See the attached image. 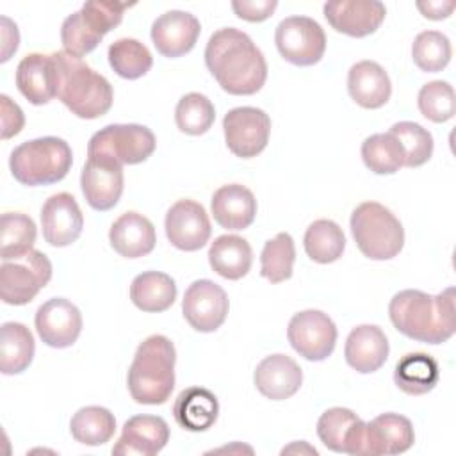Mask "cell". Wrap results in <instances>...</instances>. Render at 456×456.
<instances>
[{"label": "cell", "mask_w": 456, "mask_h": 456, "mask_svg": "<svg viewBox=\"0 0 456 456\" xmlns=\"http://www.w3.org/2000/svg\"><path fill=\"white\" fill-rule=\"evenodd\" d=\"M205 64L223 91L249 96L262 89L267 62L251 37L233 27L214 32L205 46Z\"/></svg>", "instance_id": "1"}, {"label": "cell", "mask_w": 456, "mask_h": 456, "mask_svg": "<svg viewBox=\"0 0 456 456\" xmlns=\"http://www.w3.org/2000/svg\"><path fill=\"white\" fill-rule=\"evenodd\" d=\"M454 312L452 287L436 296L406 289L397 292L388 305V317L399 333L433 346L447 342L454 335Z\"/></svg>", "instance_id": "2"}, {"label": "cell", "mask_w": 456, "mask_h": 456, "mask_svg": "<svg viewBox=\"0 0 456 456\" xmlns=\"http://www.w3.org/2000/svg\"><path fill=\"white\" fill-rule=\"evenodd\" d=\"M52 55L57 69V98L71 114L82 119H96L107 114L114 102L109 80L64 50Z\"/></svg>", "instance_id": "3"}, {"label": "cell", "mask_w": 456, "mask_h": 456, "mask_svg": "<svg viewBox=\"0 0 456 456\" xmlns=\"http://www.w3.org/2000/svg\"><path fill=\"white\" fill-rule=\"evenodd\" d=\"M176 351L164 335L142 340L128 369L126 385L132 399L139 404H162L175 388Z\"/></svg>", "instance_id": "4"}, {"label": "cell", "mask_w": 456, "mask_h": 456, "mask_svg": "<svg viewBox=\"0 0 456 456\" xmlns=\"http://www.w3.org/2000/svg\"><path fill=\"white\" fill-rule=\"evenodd\" d=\"M69 144L53 135L25 141L11 151L9 167L21 185L37 187L61 182L71 169Z\"/></svg>", "instance_id": "5"}, {"label": "cell", "mask_w": 456, "mask_h": 456, "mask_svg": "<svg viewBox=\"0 0 456 456\" xmlns=\"http://www.w3.org/2000/svg\"><path fill=\"white\" fill-rule=\"evenodd\" d=\"M349 226L358 249L370 260H390L404 246L401 221L381 203H360L351 214Z\"/></svg>", "instance_id": "6"}, {"label": "cell", "mask_w": 456, "mask_h": 456, "mask_svg": "<svg viewBox=\"0 0 456 456\" xmlns=\"http://www.w3.org/2000/svg\"><path fill=\"white\" fill-rule=\"evenodd\" d=\"M52 280V262L43 251L4 260L0 265V297L5 305L21 306L30 303Z\"/></svg>", "instance_id": "7"}, {"label": "cell", "mask_w": 456, "mask_h": 456, "mask_svg": "<svg viewBox=\"0 0 456 456\" xmlns=\"http://www.w3.org/2000/svg\"><path fill=\"white\" fill-rule=\"evenodd\" d=\"M153 132L144 125H107L87 144V155H107L119 164H141L155 151Z\"/></svg>", "instance_id": "8"}, {"label": "cell", "mask_w": 456, "mask_h": 456, "mask_svg": "<svg viewBox=\"0 0 456 456\" xmlns=\"http://www.w3.org/2000/svg\"><path fill=\"white\" fill-rule=\"evenodd\" d=\"M274 43L287 62L294 66H314L324 55L326 34L308 16H289L276 27Z\"/></svg>", "instance_id": "9"}, {"label": "cell", "mask_w": 456, "mask_h": 456, "mask_svg": "<svg viewBox=\"0 0 456 456\" xmlns=\"http://www.w3.org/2000/svg\"><path fill=\"white\" fill-rule=\"evenodd\" d=\"M287 338L299 356L310 362L326 360L337 344V326L321 310H303L292 315Z\"/></svg>", "instance_id": "10"}, {"label": "cell", "mask_w": 456, "mask_h": 456, "mask_svg": "<svg viewBox=\"0 0 456 456\" xmlns=\"http://www.w3.org/2000/svg\"><path fill=\"white\" fill-rule=\"evenodd\" d=\"M228 150L240 159L262 153L269 142L271 118L256 107H235L223 118Z\"/></svg>", "instance_id": "11"}, {"label": "cell", "mask_w": 456, "mask_h": 456, "mask_svg": "<svg viewBox=\"0 0 456 456\" xmlns=\"http://www.w3.org/2000/svg\"><path fill=\"white\" fill-rule=\"evenodd\" d=\"M80 187L91 208L100 212L114 208L123 194V164L107 155H87Z\"/></svg>", "instance_id": "12"}, {"label": "cell", "mask_w": 456, "mask_h": 456, "mask_svg": "<svg viewBox=\"0 0 456 456\" xmlns=\"http://www.w3.org/2000/svg\"><path fill=\"white\" fill-rule=\"evenodd\" d=\"M228 296L212 280L192 281L182 301V312L185 321L201 333H210L221 328L228 315Z\"/></svg>", "instance_id": "13"}, {"label": "cell", "mask_w": 456, "mask_h": 456, "mask_svg": "<svg viewBox=\"0 0 456 456\" xmlns=\"http://www.w3.org/2000/svg\"><path fill=\"white\" fill-rule=\"evenodd\" d=\"M169 242L182 251L201 249L212 233L210 219L201 203L192 200H178L166 214L164 221Z\"/></svg>", "instance_id": "14"}, {"label": "cell", "mask_w": 456, "mask_h": 456, "mask_svg": "<svg viewBox=\"0 0 456 456\" xmlns=\"http://www.w3.org/2000/svg\"><path fill=\"white\" fill-rule=\"evenodd\" d=\"M36 331L39 338L55 349L69 347L82 331L80 310L64 297H52L36 312Z\"/></svg>", "instance_id": "15"}, {"label": "cell", "mask_w": 456, "mask_h": 456, "mask_svg": "<svg viewBox=\"0 0 456 456\" xmlns=\"http://www.w3.org/2000/svg\"><path fill=\"white\" fill-rule=\"evenodd\" d=\"M322 11L331 28L351 37L374 34L387 14L385 5L378 0H333L326 2Z\"/></svg>", "instance_id": "16"}, {"label": "cell", "mask_w": 456, "mask_h": 456, "mask_svg": "<svg viewBox=\"0 0 456 456\" xmlns=\"http://www.w3.org/2000/svg\"><path fill=\"white\" fill-rule=\"evenodd\" d=\"M41 228L50 246L66 248L73 244L84 228V216L77 200L68 192L52 194L41 208Z\"/></svg>", "instance_id": "17"}, {"label": "cell", "mask_w": 456, "mask_h": 456, "mask_svg": "<svg viewBox=\"0 0 456 456\" xmlns=\"http://www.w3.org/2000/svg\"><path fill=\"white\" fill-rule=\"evenodd\" d=\"M317 436L333 452L363 454L365 422L353 410L335 406L319 417Z\"/></svg>", "instance_id": "18"}, {"label": "cell", "mask_w": 456, "mask_h": 456, "mask_svg": "<svg viewBox=\"0 0 456 456\" xmlns=\"http://www.w3.org/2000/svg\"><path fill=\"white\" fill-rule=\"evenodd\" d=\"M201 32L200 20L185 11H167L151 25V41L164 57L176 59L189 53Z\"/></svg>", "instance_id": "19"}, {"label": "cell", "mask_w": 456, "mask_h": 456, "mask_svg": "<svg viewBox=\"0 0 456 456\" xmlns=\"http://www.w3.org/2000/svg\"><path fill=\"white\" fill-rule=\"evenodd\" d=\"M169 440V426L157 415H134L121 431L119 440L112 447L118 456H155Z\"/></svg>", "instance_id": "20"}, {"label": "cell", "mask_w": 456, "mask_h": 456, "mask_svg": "<svg viewBox=\"0 0 456 456\" xmlns=\"http://www.w3.org/2000/svg\"><path fill=\"white\" fill-rule=\"evenodd\" d=\"M415 442V433L410 419L399 413H381L370 422H365L363 454H401Z\"/></svg>", "instance_id": "21"}, {"label": "cell", "mask_w": 456, "mask_h": 456, "mask_svg": "<svg viewBox=\"0 0 456 456\" xmlns=\"http://www.w3.org/2000/svg\"><path fill=\"white\" fill-rule=\"evenodd\" d=\"M253 381L264 397L271 401H283L299 390L303 383V372L290 356L276 353L265 356L256 365Z\"/></svg>", "instance_id": "22"}, {"label": "cell", "mask_w": 456, "mask_h": 456, "mask_svg": "<svg viewBox=\"0 0 456 456\" xmlns=\"http://www.w3.org/2000/svg\"><path fill=\"white\" fill-rule=\"evenodd\" d=\"M18 91L32 103L45 105L57 96V69L52 53H28L16 68Z\"/></svg>", "instance_id": "23"}, {"label": "cell", "mask_w": 456, "mask_h": 456, "mask_svg": "<svg viewBox=\"0 0 456 456\" xmlns=\"http://www.w3.org/2000/svg\"><path fill=\"white\" fill-rule=\"evenodd\" d=\"M388 340L376 324H360L346 338L344 356L356 372H376L388 358Z\"/></svg>", "instance_id": "24"}, {"label": "cell", "mask_w": 456, "mask_h": 456, "mask_svg": "<svg viewBox=\"0 0 456 456\" xmlns=\"http://www.w3.org/2000/svg\"><path fill=\"white\" fill-rule=\"evenodd\" d=\"M210 210L214 221L224 230H244L248 228L256 216V200L253 192L240 185L230 183L219 187L210 201Z\"/></svg>", "instance_id": "25"}, {"label": "cell", "mask_w": 456, "mask_h": 456, "mask_svg": "<svg viewBox=\"0 0 456 456\" xmlns=\"http://www.w3.org/2000/svg\"><path fill=\"white\" fill-rule=\"evenodd\" d=\"M112 249L125 258H139L153 251L157 235L148 217L137 212L121 214L109 230Z\"/></svg>", "instance_id": "26"}, {"label": "cell", "mask_w": 456, "mask_h": 456, "mask_svg": "<svg viewBox=\"0 0 456 456\" xmlns=\"http://www.w3.org/2000/svg\"><path fill=\"white\" fill-rule=\"evenodd\" d=\"M347 91L360 107L379 109L390 100L392 84L378 62L360 61L349 68Z\"/></svg>", "instance_id": "27"}, {"label": "cell", "mask_w": 456, "mask_h": 456, "mask_svg": "<svg viewBox=\"0 0 456 456\" xmlns=\"http://www.w3.org/2000/svg\"><path fill=\"white\" fill-rule=\"evenodd\" d=\"M219 415L217 397L201 387H189L182 390L173 404V417L176 424L187 431H207Z\"/></svg>", "instance_id": "28"}, {"label": "cell", "mask_w": 456, "mask_h": 456, "mask_svg": "<svg viewBox=\"0 0 456 456\" xmlns=\"http://www.w3.org/2000/svg\"><path fill=\"white\" fill-rule=\"evenodd\" d=\"M208 264L219 276L240 280L253 264L251 246L239 235H219L208 248Z\"/></svg>", "instance_id": "29"}, {"label": "cell", "mask_w": 456, "mask_h": 456, "mask_svg": "<svg viewBox=\"0 0 456 456\" xmlns=\"http://www.w3.org/2000/svg\"><path fill=\"white\" fill-rule=\"evenodd\" d=\"M130 299L142 312H166L176 299V283L166 273H141L132 280Z\"/></svg>", "instance_id": "30"}, {"label": "cell", "mask_w": 456, "mask_h": 456, "mask_svg": "<svg viewBox=\"0 0 456 456\" xmlns=\"http://www.w3.org/2000/svg\"><path fill=\"white\" fill-rule=\"evenodd\" d=\"M440 379L436 360L426 353L404 354L394 370V383L408 395H422L431 392Z\"/></svg>", "instance_id": "31"}, {"label": "cell", "mask_w": 456, "mask_h": 456, "mask_svg": "<svg viewBox=\"0 0 456 456\" xmlns=\"http://www.w3.org/2000/svg\"><path fill=\"white\" fill-rule=\"evenodd\" d=\"M36 351L30 330L21 322H4L0 330V370L5 376L20 374L32 363Z\"/></svg>", "instance_id": "32"}, {"label": "cell", "mask_w": 456, "mask_h": 456, "mask_svg": "<svg viewBox=\"0 0 456 456\" xmlns=\"http://www.w3.org/2000/svg\"><path fill=\"white\" fill-rule=\"evenodd\" d=\"M305 251L317 264H331L338 260L346 249L342 228L331 219H317L305 232Z\"/></svg>", "instance_id": "33"}, {"label": "cell", "mask_w": 456, "mask_h": 456, "mask_svg": "<svg viewBox=\"0 0 456 456\" xmlns=\"http://www.w3.org/2000/svg\"><path fill=\"white\" fill-rule=\"evenodd\" d=\"M71 436L84 445H103L116 433V419L103 406H84L69 422Z\"/></svg>", "instance_id": "34"}, {"label": "cell", "mask_w": 456, "mask_h": 456, "mask_svg": "<svg viewBox=\"0 0 456 456\" xmlns=\"http://www.w3.org/2000/svg\"><path fill=\"white\" fill-rule=\"evenodd\" d=\"M37 237L36 223L21 212H5L0 219V256L2 260H14L34 249Z\"/></svg>", "instance_id": "35"}, {"label": "cell", "mask_w": 456, "mask_h": 456, "mask_svg": "<svg viewBox=\"0 0 456 456\" xmlns=\"http://www.w3.org/2000/svg\"><path fill=\"white\" fill-rule=\"evenodd\" d=\"M109 64L116 75L135 80L146 75L153 66V57L146 45L132 37H121L109 46Z\"/></svg>", "instance_id": "36"}, {"label": "cell", "mask_w": 456, "mask_h": 456, "mask_svg": "<svg viewBox=\"0 0 456 456\" xmlns=\"http://www.w3.org/2000/svg\"><path fill=\"white\" fill-rule=\"evenodd\" d=\"M362 159L376 175H394L404 166V151L390 134H372L362 142Z\"/></svg>", "instance_id": "37"}, {"label": "cell", "mask_w": 456, "mask_h": 456, "mask_svg": "<svg viewBox=\"0 0 456 456\" xmlns=\"http://www.w3.org/2000/svg\"><path fill=\"white\" fill-rule=\"evenodd\" d=\"M296 260L294 239L287 232H280L264 244L260 253V274L271 283H281L292 276Z\"/></svg>", "instance_id": "38"}, {"label": "cell", "mask_w": 456, "mask_h": 456, "mask_svg": "<svg viewBox=\"0 0 456 456\" xmlns=\"http://www.w3.org/2000/svg\"><path fill=\"white\" fill-rule=\"evenodd\" d=\"M216 119V109L212 102L200 93L183 94L175 109V121L180 132L187 135L205 134Z\"/></svg>", "instance_id": "39"}, {"label": "cell", "mask_w": 456, "mask_h": 456, "mask_svg": "<svg viewBox=\"0 0 456 456\" xmlns=\"http://www.w3.org/2000/svg\"><path fill=\"white\" fill-rule=\"evenodd\" d=\"M451 41L438 30H424L417 34L411 45V57L419 69L428 73L442 71L451 61Z\"/></svg>", "instance_id": "40"}, {"label": "cell", "mask_w": 456, "mask_h": 456, "mask_svg": "<svg viewBox=\"0 0 456 456\" xmlns=\"http://www.w3.org/2000/svg\"><path fill=\"white\" fill-rule=\"evenodd\" d=\"M401 144L404 151V166L419 167L426 164L433 155V135L413 121L394 123L388 130Z\"/></svg>", "instance_id": "41"}, {"label": "cell", "mask_w": 456, "mask_h": 456, "mask_svg": "<svg viewBox=\"0 0 456 456\" xmlns=\"http://www.w3.org/2000/svg\"><path fill=\"white\" fill-rule=\"evenodd\" d=\"M417 103L420 114L433 123L449 121L456 112L454 89L445 80H433L424 84L419 91Z\"/></svg>", "instance_id": "42"}, {"label": "cell", "mask_w": 456, "mask_h": 456, "mask_svg": "<svg viewBox=\"0 0 456 456\" xmlns=\"http://www.w3.org/2000/svg\"><path fill=\"white\" fill-rule=\"evenodd\" d=\"M103 37L100 34H96L89 25L87 21L84 20L82 12L77 11L73 14H69L64 21H62V27H61V41H62V46H64V52L77 57V59H82L84 55H87L89 52H93L100 41Z\"/></svg>", "instance_id": "43"}, {"label": "cell", "mask_w": 456, "mask_h": 456, "mask_svg": "<svg viewBox=\"0 0 456 456\" xmlns=\"http://www.w3.org/2000/svg\"><path fill=\"white\" fill-rule=\"evenodd\" d=\"M126 7H130V4H121L114 0H93L86 2L80 12L87 25L103 37L107 32L121 23Z\"/></svg>", "instance_id": "44"}, {"label": "cell", "mask_w": 456, "mask_h": 456, "mask_svg": "<svg viewBox=\"0 0 456 456\" xmlns=\"http://www.w3.org/2000/svg\"><path fill=\"white\" fill-rule=\"evenodd\" d=\"M278 7L276 0H233L232 9L233 12L246 21L258 23L273 16L274 9Z\"/></svg>", "instance_id": "45"}, {"label": "cell", "mask_w": 456, "mask_h": 456, "mask_svg": "<svg viewBox=\"0 0 456 456\" xmlns=\"http://www.w3.org/2000/svg\"><path fill=\"white\" fill-rule=\"evenodd\" d=\"M0 107H2V139H11L18 135L25 125V116L18 103H14L7 94L0 96Z\"/></svg>", "instance_id": "46"}, {"label": "cell", "mask_w": 456, "mask_h": 456, "mask_svg": "<svg viewBox=\"0 0 456 456\" xmlns=\"http://www.w3.org/2000/svg\"><path fill=\"white\" fill-rule=\"evenodd\" d=\"M456 4L452 0H428L417 2V9L429 20H444L449 18L454 11Z\"/></svg>", "instance_id": "47"}, {"label": "cell", "mask_w": 456, "mask_h": 456, "mask_svg": "<svg viewBox=\"0 0 456 456\" xmlns=\"http://www.w3.org/2000/svg\"><path fill=\"white\" fill-rule=\"evenodd\" d=\"M18 43H20V34H18V28L16 25L2 16V62L9 61L11 53H14L18 50Z\"/></svg>", "instance_id": "48"}]
</instances>
